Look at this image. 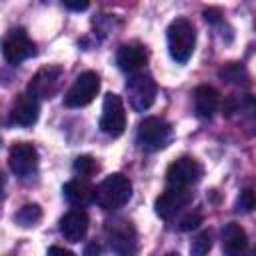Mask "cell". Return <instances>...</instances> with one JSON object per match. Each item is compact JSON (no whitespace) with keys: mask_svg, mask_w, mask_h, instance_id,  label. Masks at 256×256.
I'll return each instance as SVG.
<instances>
[{"mask_svg":"<svg viewBox=\"0 0 256 256\" xmlns=\"http://www.w3.org/2000/svg\"><path fill=\"white\" fill-rule=\"evenodd\" d=\"M132 196V184L124 174H110L94 188V202L102 210L122 208Z\"/></svg>","mask_w":256,"mask_h":256,"instance_id":"cell-1","label":"cell"},{"mask_svg":"<svg viewBox=\"0 0 256 256\" xmlns=\"http://www.w3.org/2000/svg\"><path fill=\"white\" fill-rule=\"evenodd\" d=\"M166 38H168V52L172 60H176L178 64L188 62L196 46V30L192 22H188L186 18L172 20L166 30Z\"/></svg>","mask_w":256,"mask_h":256,"instance_id":"cell-2","label":"cell"},{"mask_svg":"<svg viewBox=\"0 0 256 256\" xmlns=\"http://www.w3.org/2000/svg\"><path fill=\"white\" fill-rule=\"evenodd\" d=\"M170 138H172V126L158 116L144 118L136 132V142L146 152L162 150L170 142Z\"/></svg>","mask_w":256,"mask_h":256,"instance_id":"cell-3","label":"cell"},{"mask_svg":"<svg viewBox=\"0 0 256 256\" xmlns=\"http://www.w3.org/2000/svg\"><path fill=\"white\" fill-rule=\"evenodd\" d=\"M126 94L134 112L148 110L156 100V82L148 74H132L126 82Z\"/></svg>","mask_w":256,"mask_h":256,"instance_id":"cell-4","label":"cell"},{"mask_svg":"<svg viewBox=\"0 0 256 256\" xmlns=\"http://www.w3.org/2000/svg\"><path fill=\"white\" fill-rule=\"evenodd\" d=\"M98 90H100V76L96 72H92V70H86L74 80V84L64 94V104L68 108L86 106L96 98Z\"/></svg>","mask_w":256,"mask_h":256,"instance_id":"cell-5","label":"cell"},{"mask_svg":"<svg viewBox=\"0 0 256 256\" xmlns=\"http://www.w3.org/2000/svg\"><path fill=\"white\" fill-rule=\"evenodd\" d=\"M126 128V110L122 98L114 92H108L102 102V116H100V130L112 138L120 136Z\"/></svg>","mask_w":256,"mask_h":256,"instance_id":"cell-6","label":"cell"},{"mask_svg":"<svg viewBox=\"0 0 256 256\" xmlns=\"http://www.w3.org/2000/svg\"><path fill=\"white\" fill-rule=\"evenodd\" d=\"M0 48H2L4 58L10 64H20V62H24V60H28V58H32L36 54L34 42L30 40V36L26 34V30H22V28L10 30L4 36Z\"/></svg>","mask_w":256,"mask_h":256,"instance_id":"cell-7","label":"cell"},{"mask_svg":"<svg viewBox=\"0 0 256 256\" xmlns=\"http://www.w3.org/2000/svg\"><path fill=\"white\" fill-rule=\"evenodd\" d=\"M62 76H64V72H62V68L60 66H44V68H40L34 76H32V80L28 82V94L32 96V98H52L58 90H60V86H62Z\"/></svg>","mask_w":256,"mask_h":256,"instance_id":"cell-8","label":"cell"},{"mask_svg":"<svg viewBox=\"0 0 256 256\" xmlns=\"http://www.w3.org/2000/svg\"><path fill=\"white\" fill-rule=\"evenodd\" d=\"M110 250L118 256H132L136 252V230L128 220H112L106 226Z\"/></svg>","mask_w":256,"mask_h":256,"instance_id":"cell-9","label":"cell"},{"mask_svg":"<svg viewBox=\"0 0 256 256\" xmlns=\"http://www.w3.org/2000/svg\"><path fill=\"white\" fill-rule=\"evenodd\" d=\"M202 178V166L190 156L174 160L166 170V182L174 188H188Z\"/></svg>","mask_w":256,"mask_h":256,"instance_id":"cell-10","label":"cell"},{"mask_svg":"<svg viewBox=\"0 0 256 256\" xmlns=\"http://www.w3.org/2000/svg\"><path fill=\"white\" fill-rule=\"evenodd\" d=\"M192 200V192L188 188H174L170 186L168 190H164L156 202H154V210L162 220H170L174 218L188 202Z\"/></svg>","mask_w":256,"mask_h":256,"instance_id":"cell-11","label":"cell"},{"mask_svg":"<svg viewBox=\"0 0 256 256\" xmlns=\"http://www.w3.org/2000/svg\"><path fill=\"white\" fill-rule=\"evenodd\" d=\"M8 164H10V170L16 174V176H28L36 170L38 166V152L32 144L28 142H16L12 148H10V154H8Z\"/></svg>","mask_w":256,"mask_h":256,"instance_id":"cell-12","label":"cell"},{"mask_svg":"<svg viewBox=\"0 0 256 256\" xmlns=\"http://www.w3.org/2000/svg\"><path fill=\"white\" fill-rule=\"evenodd\" d=\"M88 214L84 210H70L60 218V234L68 242H80L88 232Z\"/></svg>","mask_w":256,"mask_h":256,"instance_id":"cell-13","label":"cell"},{"mask_svg":"<svg viewBox=\"0 0 256 256\" xmlns=\"http://www.w3.org/2000/svg\"><path fill=\"white\" fill-rule=\"evenodd\" d=\"M222 250L226 256H242L248 250V234L240 224L230 222L222 228Z\"/></svg>","mask_w":256,"mask_h":256,"instance_id":"cell-14","label":"cell"},{"mask_svg":"<svg viewBox=\"0 0 256 256\" xmlns=\"http://www.w3.org/2000/svg\"><path fill=\"white\" fill-rule=\"evenodd\" d=\"M38 112H40L38 100L32 98L30 94H24L14 102L10 110V122L18 126H32L38 120Z\"/></svg>","mask_w":256,"mask_h":256,"instance_id":"cell-15","label":"cell"},{"mask_svg":"<svg viewBox=\"0 0 256 256\" xmlns=\"http://www.w3.org/2000/svg\"><path fill=\"white\" fill-rule=\"evenodd\" d=\"M146 50L140 44H122L116 54V64L120 66V70L134 74L146 64Z\"/></svg>","mask_w":256,"mask_h":256,"instance_id":"cell-16","label":"cell"},{"mask_svg":"<svg viewBox=\"0 0 256 256\" xmlns=\"http://www.w3.org/2000/svg\"><path fill=\"white\" fill-rule=\"evenodd\" d=\"M220 104V94L216 88L202 84L194 90V112L198 118H210Z\"/></svg>","mask_w":256,"mask_h":256,"instance_id":"cell-17","label":"cell"},{"mask_svg":"<svg viewBox=\"0 0 256 256\" xmlns=\"http://www.w3.org/2000/svg\"><path fill=\"white\" fill-rule=\"evenodd\" d=\"M66 200L74 206H86L94 202V186L88 184L86 180H70L62 188Z\"/></svg>","mask_w":256,"mask_h":256,"instance_id":"cell-18","label":"cell"},{"mask_svg":"<svg viewBox=\"0 0 256 256\" xmlns=\"http://www.w3.org/2000/svg\"><path fill=\"white\" fill-rule=\"evenodd\" d=\"M40 218H42V210H40L38 204H26V206H22V208L14 214L16 224H20V226H24V228H30V226L38 224Z\"/></svg>","mask_w":256,"mask_h":256,"instance_id":"cell-19","label":"cell"},{"mask_svg":"<svg viewBox=\"0 0 256 256\" xmlns=\"http://www.w3.org/2000/svg\"><path fill=\"white\" fill-rule=\"evenodd\" d=\"M220 78L230 82V84H246L248 82V72L244 70V66H240L238 62H230L220 70Z\"/></svg>","mask_w":256,"mask_h":256,"instance_id":"cell-20","label":"cell"},{"mask_svg":"<svg viewBox=\"0 0 256 256\" xmlns=\"http://www.w3.org/2000/svg\"><path fill=\"white\" fill-rule=\"evenodd\" d=\"M210 248H212V234L208 230H204V232H200L192 240V244H190V256H206L210 252Z\"/></svg>","mask_w":256,"mask_h":256,"instance_id":"cell-21","label":"cell"},{"mask_svg":"<svg viewBox=\"0 0 256 256\" xmlns=\"http://www.w3.org/2000/svg\"><path fill=\"white\" fill-rule=\"evenodd\" d=\"M74 170L80 174V176H92L96 170H98V164H96V160L92 158V156H78L76 160H74Z\"/></svg>","mask_w":256,"mask_h":256,"instance_id":"cell-22","label":"cell"},{"mask_svg":"<svg viewBox=\"0 0 256 256\" xmlns=\"http://www.w3.org/2000/svg\"><path fill=\"white\" fill-rule=\"evenodd\" d=\"M252 208H254V192L252 188H246L240 192L236 200V212H250Z\"/></svg>","mask_w":256,"mask_h":256,"instance_id":"cell-23","label":"cell"},{"mask_svg":"<svg viewBox=\"0 0 256 256\" xmlns=\"http://www.w3.org/2000/svg\"><path fill=\"white\" fill-rule=\"evenodd\" d=\"M200 222H202L200 212H190V214H186V216L180 220V230H192V228H196Z\"/></svg>","mask_w":256,"mask_h":256,"instance_id":"cell-24","label":"cell"},{"mask_svg":"<svg viewBox=\"0 0 256 256\" xmlns=\"http://www.w3.org/2000/svg\"><path fill=\"white\" fill-rule=\"evenodd\" d=\"M46 256H74V254L70 250L62 248V246H50L48 252H46Z\"/></svg>","mask_w":256,"mask_h":256,"instance_id":"cell-25","label":"cell"},{"mask_svg":"<svg viewBox=\"0 0 256 256\" xmlns=\"http://www.w3.org/2000/svg\"><path fill=\"white\" fill-rule=\"evenodd\" d=\"M84 256H100V246H98L96 242L86 244V248H84Z\"/></svg>","mask_w":256,"mask_h":256,"instance_id":"cell-26","label":"cell"},{"mask_svg":"<svg viewBox=\"0 0 256 256\" xmlns=\"http://www.w3.org/2000/svg\"><path fill=\"white\" fill-rule=\"evenodd\" d=\"M204 18L208 22H218L220 20V12L216 8H208V10H204Z\"/></svg>","mask_w":256,"mask_h":256,"instance_id":"cell-27","label":"cell"},{"mask_svg":"<svg viewBox=\"0 0 256 256\" xmlns=\"http://www.w3.org/2000/svg\"><path fill=\"white\" fill-rule=\"evenodd\" d=\"M64 6L68 10H86L88 8V2H66Z\"/></svg>","mask_w":256,"mask_h":256,"instance_id":"cell-28","label":"cell"},{"mask_svg":"<svg viewBox=\"0 0 256 256\" xmlns=\"http://www.w3.org/2000/svg\"><path fill=\"white\" fill-rule=\"evenodd\" d=\"M4 182H6V180H4V174L0 172V194H2V190H4Z\"/></svg>","mask_w":256,"mask_h":256,"instance_id":"cell-29","label":"cell"},{"mask_svg":"<svg viewBox=\"0 0 256 256\" xmlns=\"http://www.w3.org/2000/svg\"><path fill=\"white\" fill-rule=\"evenodd\" d=\"M164 256H180L178 252H168V254H164Z\"/></svg>","mask_w":256,"mask_h":256,"instance_id":"cell-30","label":"cell"}]
</instances>
